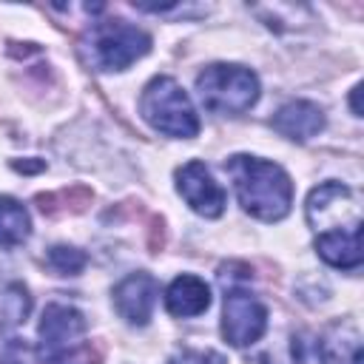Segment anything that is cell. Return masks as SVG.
Masks as SVG:
<instances>
[{
    "instance_id": "obj_1",
    "label": "cell",
    "mask_w": 364,
    "mask_h": 364,
    "mask_svg": "<svg viewBox=\"0 0 364 364\" xmlns=\"http://www.w3.org/2000/svg\"><path fill=\"white\" fill-rule=\"evenodd\" d=\"M225 171L233 179L239 205L262 219V222H279L290 213L293 205V182L276 162L236 154L225 162Z\"/></svg>"
},
{
    "instance_id": "obj_2",
    "label": "cell",
    "mask_w": 364,
    "mask_h": 364,
    "mask_svg": "<svg viewBox=\"0 0 364 364\" xmlns=\"http://www.w3.org/2000/svg\"><path fill=\"white\" fill-rule=\"evenodd\" d=\"M40 358L46 364H97L100 353L85 341V318L68 304H48L40 321Z\"/></svg>"
},
{
    "instance_id": "obj_3",
    "label": "cell",
    "mask_w": 364,
    "mask_h": 364,
    "mask_svg": "<svg viewBox=\"0 0 364 364\" xmlns=\"http://www.w3.org/2000/svg\"><path fill=\"white\" fill-rule=\"evenodd\" d=\"M139 111L151 128H156L165 136H179L191 139L199 134V117L182 91V85L171 77H154L142 97H139Z\"/></svg>"
},
{
    "instance_id": "obj_4",
    "label": "cell",
    "mask_w": 364,
    "mask_h": 364,
    "mask_svg": "<svg viewBox=\"0 0 364 364\" xmlns=\"http://www.w3.org/2000/svg\"><path fill=\"white\" fill-rule=\"evenodd\" d=\"M199 100L216 114H245L259 100V80L245 65L216 63L196 77Z\"/></svg>"
},
{
    "instance_id": "obj_5",
    "label": "cell",
    "mask_w": 364,
    "mask_h": 364,
    "mask_svg": "<svg viewBox=\"0 0 364 364\" xmlns=\"http://www.w3.org/2000/svg\"><path fill=\"white\" fill-rule=\"evenodd\" d=\"M151 48V37L125 20L97 23L91 31V63L102 71H122Z\"/></svg>"
},
{
    "instance_id": "obj_6",
    "label": "cell",
    "mask_w": 364,
    "mask_h": 364,
    "mask_svg": "<svg viewBox=\"0 0 364 364\" xmlns=\"http://www.w3.org/2000/svg\"><path fill=\"white\" fill-rule=\"evenodd\" d=\"M267 327V307L247 290L230 287L225 290V307H222V336L233 347H247L262 338Z\"/></svg>"
},
{
    "instance_id": "obj_7",
    "label": "cell",
    "mask_w": 364,
    "mask_h": 364,
    "mask_svg": "<svg viewBox=\"0 0 364 364\" xmlns=\"http://www.w3.org/2000/svg\"><path fill=\"white\" fill-rule=\"evenodd\" d=\"M176 188L199 216L216 219L225 210V191L199 159H191L176 171Z\"/></svg>"
},
{
    "instance_id": "obj_8",
    "label": "cell",
    "mask_w": 364,
    "mask_h": 364,
    "mask_svg": "<svg viewBox=\"0 0 364 364\" xmlns=\"http://www.w3.org/2000/svg\"><path fill=\"white\" fill-rule=\"evenodd\" d=\"M159 284L151 273H131L114 287V307L131 324H148L156 307Z\"/></svg>"
},
{
    "instance_id": "obj_9",
    "label": "cell",
    "mask_w": 364,
    "mask_h": 364,
    "mask_svg": "<svg viewBox=\"0 0 364 364\" xmlns=\"http://www.w3.org/2000/svg\"><path fill=\"white\" fill-rule=\"evenodd\" d=\"M318 256L341 270H353L361 264V222L347 225V228H333L321 230L316 239Z\"/></svg>"
},
{
    "instance_id": "obj_10",
    "label": "cell",
    "mask_w": 364,
    "mask_h": 364,
    "mask_svg": "<svg viewBox=\"0 0 364 364\" xmlns=\"http://www.w3.org/2000/svg\"><path fill=\"white\" fill-rule=\"evenodd\" d=\"M165 307L176 318H193L210 307V287L191 273L176 276L165 290Z\"/></svg>"
},
{
    "instance_id": "obj_11",
    "label": "cell",
    "mask_w": 364,
    "mask_h": 364,
    "mask_svg": "<svg viewBox=\"0 0 364 364\" xmlns=\"http://www.w3.org/2000/svg\"><path fill=\"white\" fill-rule=\"evenodd\" d=\"M273 128L287 136V139H310L316 136L321 128H324V114L316 102H307V100H296V102H287L276 111L273 117Z\"/></svg>"
},
{
    "instance_id": "obj_12",
    "label": "cell",
    "mask_w": 364,
    "mask_h": 364,
    "mask_svg": "<svg viewBox=\"0 0 364 364\" xmlns=\"http://www.w3.org/2000/svg\"><path fill=\"white\" fill-rule=\"evenodd\" d=\"M353 202V191L341 182H324L307 196V222L318 230H327L333 216L341 210V205Z\"/></svg>"
},
{
    "instance_id": "obj_13",
    "label": "cell",
    "mask_w": 364,
    "mask_h": 364,
    "mask_svg": "<svg viewBox=\"0 0 364 364\" xmlns=\"http://www.w3.org/2000/svg\"><path fill=\"white\" fill-rule=\"evenodd\" d=\"M31 222L26 208L11 199V196H0V247H17L28 239Z\"/></svg>"
},
{
    "instance_id": "obj_14",
    "label": "cell",
    "mask_w": 364,
    "mask_h": 364,
    "mask_svg": "<svg viewBox=\"0 0 364 364\" xmlns=\"http://www.w3.org/2000/svg\"><path fill=\"white\" fill-rule=\"evenodd\" d=\"M48 267L63 273V276H77L85 267V253L68 245H54L48 250Z\"/></svg>"
},
{
    "instance_id": "obj_15",
    "label": "cell",
    "mask_w": 364,
    "mask_h": 364,
    "mask_svg": "<svg viewBox=\"0 0 364 364\" xmlns=\"http://www.w3.org/2000/svg\"><path fill=\"white\" fill-rule=\"evenodd\" d=\"M168 364H228V361H225V355L216 353V350H188V347H185V350L173 353Z\"/></svg>"
},
{
    "instance_id": "obj_16",
    "label": "cell",
    "mask_w": 364,
    "mask_h": 364,
    "mask_svg": "<svg viewBox=\"0 0 364 364\" xmlns=\"http://www.w3.org/2000/svg\"><path fill=\"white\" fill-rule=\"evenodd\" d=\"M14 168H17V171H40L43 162H14Z\"/></svg>"
},
{
    "instance_id": "obj_17",
    "label": "cell",
    "mask_w": 364,
    "mask_h": 364,
    "mask_svg": "<svg viewBox=\"0 0 364 364\" xmlns=\"http://www.w3.org/2000/svg\"><path fill=\"white\" fill-rule=\"evenodd\" d=\"M358 94H361V85H355V88H353V111H355V114H361V105H358Z\"/></svg>"
}]
</instances>
